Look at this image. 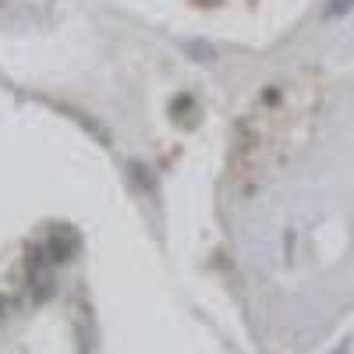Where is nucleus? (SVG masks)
Listing matches in <instances>:
<instances>
[{"label": "nucleus", "mask_w": 354, "mask_h": 354, "mask_svg": "<svg viewBox=\"0 0 354 354\" xmlns=\"http://www.w3.org/2000/svg\"><path fill=\"white\" fill-rule=\"evenodd\" d=\"M351 8H354V0H330V4H326V18H340Z\"/></svg>", "instance_id": "nucleus-1"}, {"label": "nucleus", "mask_w": 354, "mask_h": 354, "mask_svg": "<svg viewBox=\"0 0 354 354\" xmlns=\"http://www.w3.org/2000/svg\"><path fill=\"white\" fill-rule=\"evenodd\" d=\"M333 354H347V347H337V351H333Z\"/></svg>", "instance_id": "nucleus-2"}]
</instances>
